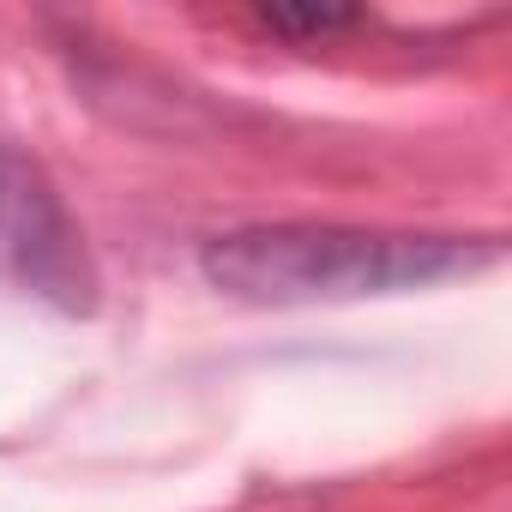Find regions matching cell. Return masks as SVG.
<instances>
[{
	"label": "cell",
	"instance_id": "cell-1",
	"mask_svg": "<svg viewBox=\"0 0 512 512\" xmlns=\"http://www.w3.org/2000/svg\"><path fill=\"white\" fill-rule=\"evenodd\" d=\"M494 241L458 235H392L338 223H247L199 247V272L241 302H344L422 290L494 260Z\"/></svg>",
	"mask_w": 512,
	"mask_h": 512
},
{
	"label": "cell",
	"instance_id": "cell-2",
	"mask_svg": "<svg viewBox=\"0 0 512 512\" xmlns=\"http://www.w3.org/2000/svg\"><path fill=\"white\" fill-rule=\"evenodd\" d=\"M0 284L43 296L67 314L97 302V272L67 199L13 145H0Z\"/></svg>",
	"mask_w": 512,
	"mask_h": 512
},
{
	"label": "cell",
	"instance_id": "cell-3",
	"mask_svg": "<svg viewBox=\"0 0 512 512\" xmlns=\"http://www.w3.org/2000/svg\"><path fill=\"white\" fill-rule=\"evenodd\" d=\"M260 25L284 37H332L362 25V7H260Z\"/></svg>",
	"mask_w": 512,
	"mask_h": 512
}]
</instances>
